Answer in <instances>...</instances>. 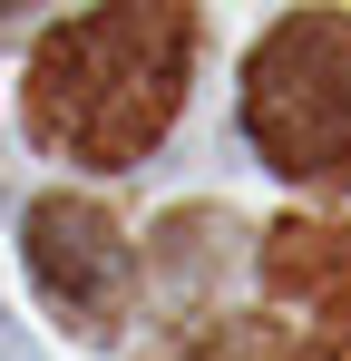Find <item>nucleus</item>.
Listing matches in <instances>:
<instances>
[{"label": "nucleus", "instance_id": "obj_1", "mask_svg": "<svg viewBox=\"0 0 351 361\" xmlns=\"http://www.w3.org/2000/svg\"><path fill=\"white\" fill-rule=\"evenodd\" d=\"M185 88H195V10L108 0L30 39L20 127L88 176H127L166 147V127L185 118Z\"/></svg>", "mask_w": 351, "mask_h": 361}, {"label": "nucleus", "instance_id": "obj_2", "mask_svg": "<svg viewBox=\"0 0 351 361\" xmlns=\"http://www.w3.org/2000/svg\"><path fill=\"white\" fill-rule=\"evenodd\" d=\"M244 137L292 185H351V10H283L244 49Z\"/></svg>", "mask_w": 351, "mask_h": 361}, {"label": "nucleus", "instance_id": "obj_3", "mask_svg": "<svg viewBox=\"0 0 351 361\" xmlns=\"http://www.w3.org/2000/svg\"><path fill=\"white\" fill-rule=\"evenodd\" d=\"M20 254H30V283L78 342H117L127 312H137V254H127V225H117L98 195H30L20 215Z\"/></svg>", "mask_w": 351, "mask_h": 361}, {"label": "nucleus", "instance_id": "obj_4", "mask_svg": "<svg viewBox=\"0 0 351 361\" xmlns=\"http://www.w3.org/2000/svg\"><path fill=\"white\" fill-rule=\"evenodd\" d=\"M254 274H264V293L312 312V352L322 361H351V225H332V215H273L264 244H254Z\"/></svg>", "mask_w": 351, "mask_h": 361}, {"label": "nucleus", "instance_id": "obj_5", "mask_svg": "<svg viewBox=\"0 0 351 361\" xmlns=\"http://www.w3.org/2000/svg\"><path fill=\"white\" fill-rule=\"evenodd\" d=\"M234 264V215H215V205H176L166 225H156V283H166L176 302H205L215 293V274Z\"/></svg>", "mask_w": 351, "mask_h": 361}, {"label": "nucleus", "instance_id": "obj_6", "mask_svg": "<svg viewBox=\"0 0 351 361\" xmlns=\"http://www.w3.org/2000/svg\"><path fill=\"white\" fill-rule=\"evenodd\" d=\"M147 361H312V352L292 342L283 322H264V312H215V322H195V332L176 322Z\"/></svg>", "mask_w": 351, "mask_h": 361}, {"label": "nucleus", "instance_id": "obj_7", "mask_svg": "<svg viewBox=\"0 0 351 361\" xmlns=\"http://www.w3.org/2000/svg\"><path fill=\"white\" fill-rule=\"evenodd\" d=\"M0 361H39V352H30V332H20L10 312H0Z\"/></svg>", "mask_w": 351, "mask_h": 361}]
</instances>
